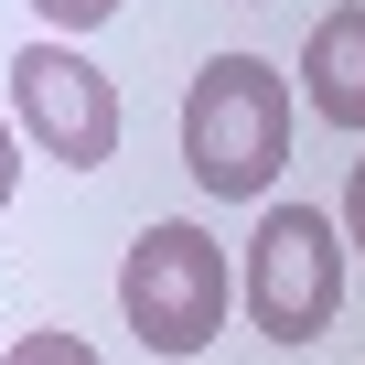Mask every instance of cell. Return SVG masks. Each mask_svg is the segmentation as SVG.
Here are the masks:
<instances>
[{"label": "cell", "mask_w": 365, "mask_h": 365, "mask_svg": "<svg viewBox=\"0 0 365 365\" xmlns=\"http://www.w3.org/2000/svg\"><path fill=\"white\" fill-rule=\"evenodd\" d=\"M33 11H43V33H97V22H118V0H33Z\"/></svg>", "instance_id": "obj_7"}, {"label": "cell", "mask_w": 365, "mask_h": 365, "mask_svg": "<svg viewBox=\"0 0 365 365\" xmlns=\"http://www.w3.org/2000/svg\"><path fill=\"white\" fill-rule=\"evenodd\" d=\"M226 301H237V269H226V247L205 237V226H182V215H161V226H140V247H129V269H118V312H129V333L150 344V354H205L215 333H226Z\"/></svg>", "instance_id": "obj_2"}, {"label": "cell", "mask_w": 365, "mask_h": 365, "mask_svg": "<svg viewBox=\"0 0 365 365\" xmlns=\"http://www.w3.org/2000/svg\"><path fill=\"white\" fill-rule=\"evenodd\" d=\"M11 129H22L43 161L97 172V161H118V86H108L65 33H43V43L11 54Z\"/></svg>", "instance_id": "obj_4"}, {"label": "cell", "mask_w": 365, "mask_h": 365, "mask_svg": "<svg viewBox=\"0 0 365 365\" xmlns=\"http://www.w3.org/2000/svg\"><path fill=\"white\" fill-rule=\"evenodd\" d=\"M0 365H108V354H97L86 333H22V344L0 354Z\"/></svg>", "instance_id": "obj_6"}, {"label": "cell", "mask_w": 365, "mask_h": 365, "mask_svg": "<svg viewBox=\"0 0 365 365\" xmlns=\"http://www.w3.org/2000/svg\"><path fill=\"white\" fill-rule=\"evenodd\" d=\"M11 182H22V129L0 118V205H11Z\"/></svg>", "instance_id": "obj_9"}, {"label": "cell", "mask_w": 365, "mask_h": 365, "mask_svg": "<svg viewBox=\"0 0 365 365\" xmlns=\"http://www.w3.org/2000/svg\"><path fill=\"white\" fill-rule=\"evenodd\" d=\"M344 247H365V150H354V172H344Z\"/></svg>", "instance_id": "obj_8"}, {"label": "cell", "mask_w": 365, "mask_h": 365, "mask_svg": "<svg viewBox=\"0 0 365 365\" xmlns=\"http://www.w3.org/2000/svg\"><path fill=\"white\" fill-rule=\"evenodd\" d=\"M301 97L322 129H365V0H344V11L312 22L301 43Z\"/></svg>", "instance_id": "obj_5"}, {"label": "cell", "mask_w": 365, "mask_h": 365, "mask_svg": "<svg viewBox=\"0 0 365 365\" xmlns=\"http://www.w3.org/2000/svg\"><path fill=\"white\" fill-rule=\"evenodd\" d=\"M344 312V226L333 205H269L247 237V322L269 344H322Z\"/></svg>", "instance_id": "obj_3"}, {"label": "cell", "mask_w": 365, "mask_h": 365, "mask_svg": "<svg viewBox=\"0 0 365 365\" xmlns=\"http://www.w3.org/2000/svg\"><path fill=\"white\" fill-rule=\"evenodd\" d=\"M182 172L205 182L215 205H247L290 172V86L258 54H215L182 97Z\"/></svg>", "instance_id": "obj_1"}]
</instances>
